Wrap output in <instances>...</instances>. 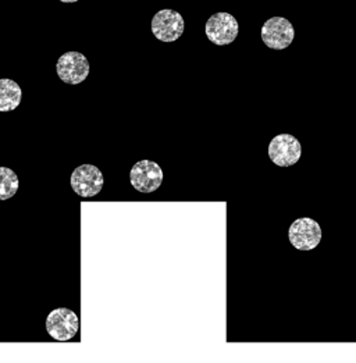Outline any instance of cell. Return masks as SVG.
<instances>
[{"label": "cell", "mask_w": 356, "mask_h": 363, "mask_svg": "<svg viewBox=\"0 0 356 363\" xmlns=\"http://www.w3.org/2000/svg\"><path fill=\"white\" fill-rule=\"evenodd\" d=\"M267 153L276 166L291 167L299 162L302 156V146L294 135L280 134L270 141Z\"/></svg>", "instance_id": "obj_5"}, {"label": "cell", "mask_w": 356, "mask_h": 363, "mask_svg": "<svg viewBox=\"0 0 356 363\" xmlns=\"http://www.w3.org/2000/svg\"><path fill=\"white\" fill-rule=\"evenodd\" d=\"M56 73L65 84L78 85L89 75V62L79 52H66L57 60Z\"/></svg>", "instance_id": "obj_8"}, {"label": "cell", "mask_w": 356, "mask_h": 363, "mask_svg": "<svg viewBox=\"0 0 356 363\" xmlns=\"http://www.w3.org/2000/svg\"><path fill=\"white\" fill-rule=\"evenodd\" d=\"M20 186V180L16 172L9 167L0 166V201L11 199Z\"/></svg>", "instance_id": "obj_11"}, {"label": "cell", "mask_w": 356, "mask_h": 363, "mask_svg": "<svg viewBox=\"0 0 356 363\" xmlns=\"http://www.w3.org/2000/svg\"><path fill=\"white\" fill-rule=\"evenodd\" d=\"M62 3H75V1H78V0H60Z\"/></svg>", "instance_id": "obj_12"}, {"label": "cell", "mask_w": 356, "mask_h": 363, "mask_svg": "<svg viewBox=\"0 0 356 363\" xmlns=\"http://www.w3.org/2000/svg\"><path fill=\"white\" fill-rule=\"evenodd\" d=\"M21 98L23 91L16 81L10 78L0 79V113H9L17 109L21 104Z\"/></svg>", "instance_id": "obj_10"}, {"label": "cell", "mask_w": 356, "mask_h": 363, "mask_svg": "<svg viewBox=\"0 0 356 363\" xmlns=\"http://www.w3.org/2000/svg\"><path fill=\"white\" fill-rule=\"evenodd\" d=\"M295 38L292 24L284 17H272L262 27V40L273 50H284Z\"/></svg>", "instance_id": "obj_9"}, {"label": "cell", "mask_w": 356, "mask_h": 363, "mask_svg": "<svg viewBox=\"0 0 356 363\" xmlns=\"http://www.w3.org/2000/svg\"><path fill=\"white\" fill-rule=\"evenodd\" d=\"M130 182L135 191L152 194L162 186L163 170L156 162L140 160L130 172Z\"/></svg>", "instance_id": "obj_6"}, {"label": "cell", "mask_w": 356, "mask_h": 363, "mask_svg": "<svg viewBox=\"0 0 356 363\" xmlns=\"http://www.w3.org/2000/svg\"><path fill=\"white\" fill-rule=\"evenodd\" d=\"M152 33L162 42H176L181 38L185 30V21L182 16L170 9L157 11L152 18Z\"/></svg>", "instance_id": "obj_7"}, {"label": "cell", "mask_w": 356, "mask_h": 363, "mask_svg": "<svg viewBox=\"0 0 356 363\" xmlns=\"http://www.w3.org/2000/svg\"><path fill=\"white\" fill-rule=\"evenodd\" d=\"M240 33L238 21L234 16L220 11L213 14L205 26V34L208 39L217 45V46H226L233 43Z\"/></svg>", "instance_id": "obj_4"}, {"label": "cell", "mask_w": 356, "mask_h": 363, "mask_svg": "<svg viewBox=\"0 0 356 363\" xmlns=\"http://www.w3.org/2000/svg\"><path fill=\"white\" fill-rule=\"evenodd\" d=\"M321 237V224L311 218H296L288 230V240L298 251H312L318 248Z\"/></svg>", "instance_id": "obj_1"}, {"label": "cell", "mask_w": 356, "mask_h": 363, "mask_svg": "<svg viewBox=\"0 0 356 363\" xmlns=\"http://www.w3.org/2000/svg\"><path fill=\"white\" fill-rule=\"evenodd\" d=\"M46 331L55 340L66 342L72 340L79 328V319L77 313L69 308H57L46 318Z\"/></svg>", "instance_id": "obj_2"}, {"label": "cell", "mask_w": 356, "mask_h": 363, "mask_svg": "<svg viewBox=\"0 0 356 363\" xmlns=\"http://www.w3.org/2000/svg\"><path fill=\"white\" fill-rule=\"evenodd\" d=\"M72 191L85 199H91L104 189L105 177L94 164H81L72 172L70 177Z\"/></svg>", "instance_id": "obj_3"}]
</instances>
